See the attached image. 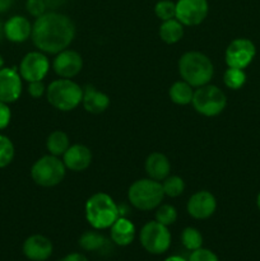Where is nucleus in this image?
Here are the masks:
<instances>
[{
  "label": "nucleus",
  "mask_w": 260,
  "mask_h": 261,
  "mask_svg": "<svg viewBox=\"0 0 260 261\" xmlns=\"http://www.w3.org/2000/svg\"><path fill=\"white\" fill-rule=\"evenodd\" d=\"M60 261H89L86 255L79 254V252H71V254L65 255Z\"/></svg>",
  "instance_id": "obj_35"
},
{
  "label": "nucleus",
  "mask_w": 260,
  "mask_h": 261,
  "mask_svg": "<svg viewBox=\"0 0 260 261\" xmlns=\"http://www.w3.org/2000/svg\"><path fill=\"white\" fill-rule=\"evenodd\" d=\"M28 93L33 98H40L46 93V87L42 81H35L28 83Z\"/></svg>",
  "instance_id": "obj_33"
},
{
  "label": "nucleus",
  "mask_w": 260,
  "mask_h": 261,
  "mask_svg": "<svg viewBox=\"0 0 260 261\" xmlns=\"http://www.w3.org/2000/svg\"><path fill=\"white\" fill-rule=\"evenodd\" d=\"M186 209L189 216L193 217L194 219H208L216 212L217 200L213 194L209 191H196L189 199Z\"/></svg>",
  "instance_id": "obj_14"
},
{
  "label": "nucleus",
  "mask_w": 260,
  "mask_h": 261,
  "mask_svg": "<svg viewBox=\"0 0 260 261\" xmlns=\"http://www.w3.org/2000/svg\"><path fill=\"white\" fill-rule=\"evenodd\" d=\"M256 55V48L252 41L247 38H236L226 48L224 60L228 68L245 69L251 64Z\"/></svg>",
  "instance_id": "obj_9"
},
{
  "label": "nucleus",
  "mask_w": 260,
  "mask_h": 261,
  "mask_svg": "<svg viewBox=\"0 0 260 261\" xmlns=\"http://www.w3.org/2000/svg\"><path fill=\"white\" fill-rule=\"evenodd\" d=\"M66 167L63 160L53 154L43 155L33 163L31 177L33 182L42 188H54L65 177Z\"/></svg>",
  "instance_id": "obj_6"
},
{
  "label": "nucleus",
  "mask_w": 260,
  "mask_h": 261,
  "mask_svg": "<svg viewBox=\"0 0 260 261\" xmlns=\"http://www.w3.org/2000/svg\"><path fill=\"white\" fill-rule=\"evenodd\" d=\"M4 68V59H3V56L0 55V69Z\"/></svg>",
  "instance_id": "obj_39"
},
{
  "label": "nucleus",
  "mask_w": 260,
  "mask_h": 261,
  "mask_svg": "<svg viewBox=\"0 0 260 261\" xmlns=\"http://www.w3.org/2000/svg\"><path fill=\"white\" fill-rule=\"evenodd\" d=\"M63 162L66 170L73 172H82L87 170L92 162V152L83 144H74L68 148L63 154Z\"/></svg>",
  "instance_id": "obj_16"
},
{
  "label": "nucleus",
  "mask_w": 260,
  "mask_h": 261,
  "mask_svg": "<svg viewBox=\"0 0 260 261\" xmlns=\"http://www.w3.org/2000/svg\"><path fill=\"white\" fill-rule=\"evenodd\" d=\"M154 13L162 22L176 18V3L171 0H160L154 5Z\"/></svg>",
  "instance_id": "obj_30"
},
{
  "label": "nucleus",
  "mask_w": 260,
  "mask_h": 261,
  "mask_svg": "<svg viewBox=\"0 0 260 261\" xmlns=\"http://www.w3.org/2000/svg\"><path fill=\"white\" fill-rule=\"evenodd\" d=\"M135 226L132 221L124 217H119L110 227V237L111 241L117 246H127L135 239Z\"/></svg>",
  "instance_id": "obj_19"
},
{
  "label": "nucleus",
  "mask_w": 260,
  "mask_h": 261,
  "mask_svg": "<svg viewBox=\"0 0 260 261\" xmlns=\"http://www.w3.org/2000/svg\"><path fill=\"white\" fill-rule=\"evenodd\" d=\"M165 261H188V260H185L184 257H181V256H177V255H173V256L167 257Z\"/></svg>",
  "instance_id": "obj_37"
},
{
  "label": "nucleus",
  "mask_w": 260,
  "mask_h": 261,
  "mask_svg": "<svg viewBox=\"0 0 260 261\" xmlns=\"http://www.w3.org/2000/svg\"><path fill=\"white\" fill-rule=\"evenodd\" d=\"M25 9H27L28 14L38 18L45 14L46 9H47V4H46V0H27L25 2Z\"/></svg>",
  "instance_id": "obj_31"
},
{
  "label": "nucleus",
  "mask_w": 260,
  "mask_h": 261,
  "mask_svg": "<svg viewBox=\"0 0 260 261\" xmlns=\"http://www.w3.org/2000/svg\"><path fill=\"white\" fill-rule=\"evenodd\" d=\"M223 83L229 89H240L246 83V74L244 69L228 68L223 74Z\"/></svg>",
  "instance_id": "obj_26"
},
{
  "label": "nucleus",
  "mask_w": 260,
  "mask_h": 261,
  "mask_svg": "<svg viewBox=\"0 0 260 261\" xmlns=\"http://www.w3.org/2000/svg\"><path fill=\"white\" fill-rule=\"evenodd\" d=\"M86 219L94 229H106L120 217L119 206L106 193H96L87 200Z\"/></svg>",
  "instance_id": "obj_3"
},
{
  "label": "nucleus",
  "mask_w": 260,
  "mask_h": 261,
  "mask_svg": "<svg viewBox=\"0 0 260 261\" xmlns=\"http://www.w3.org/2000/svg\"><path fill=\"white\" fill-rule=\"evenodd\" d=\"M178 73L183 81L190 84L193 88H198L211 82L214 74L213 63L205 54L189 51L178 60Z\"/></svg>",
  "instance_id": "obj_2"
},
{
  "label": "nucleus",
  "mask_w": 260,
  "mask_h": 261,
  "mask_svg": "<svg viewBox=\"0 0 260 261\" xmlns=\"http://www.w3.org/2000/svg\"><path fill=\"white\" fill-rule=\"evenodd\" d=\"M209 4L206 0H178L176 3V19L184 25H198L206 18Z\"/></svg>",
  "instance_id": "obj_11"
},
{
  "label": "nucleus",
  "mask_w": 260,
  "mask_h": 261,
  "mask_svg": "<svg viewBox=\"0 0 260 261\" xmlns=\"http://www.w3.org/2000/svg\"><path fill=\"white\" fill-rule=\"evenodd\" d=\"M14 4V0H0V14L7 13Z\"/></svg>",
  "instance_id": "obj_36"
},
{
  "label": "nucleus",
  "mask_w": 260,
  "mask_h": 261,
  "mask_svg": "<svg viewBox=\"0 0 260 261\" xmlns=\"http://www.w3.org/2000/svg\"><path fill=\"white\" fill-rule=\"evenodd\" d=\"M23 254L31 261H46L53 255V242L43 234H32L23 242Z\"/></svg>",
  "instance_id": "obj_15"
},
{
  "label": "nucleus",
  "mask_w": 260,
  "mask_h": 261,
  "mask_svg": "<svg viewBox=\"0 0 260 261\" xmlns=\"http://www.w3.org/2000/svg\"><path fill=\"white\" fill-rule=\"evenodd\" d=\"M181 242L185 249L195 251V250L200 249L203 245V236L199 229L194 228V227H186L181 233Z\"/></svg>",
  "instance_id": "obj_27"
},
{
  "label": "nucleus",
  "mask_w": 260,
  "mask_h": 261,
  "mask_svg": "<svg viewBox=\"0 0 260 261\" xmlns=\"http://www.w3.org/2000/svg\"><path fill=\"white\" fill-rule=\"evenodd\" d=\"M191 105L198 114L213 117L222 114L226 109L227 97L219 87L208 83L205 86L198 87L194 91Z\"/></svg>",
  "instance_id": "obj_7"
},
{
  "label": "nucleus",
  "mask_w": 260,
  "mask_h": 261,
  "mask_svg": "<svg viewBox=\"0 0 260 261\" xmlns=\"http://www.w3.org/2000/svg\"><path fill=\"white\" fill-rule=\"evenodd\" d=\"M22 76L15 68L0 69V101L13 103L22 94Z\"/></svg>",
  "instance_id": "obj_13"
},
{
  "label": "nucleus",
  "mask_w": 260,
  "mask_h": 261,
  "mask_svg": "<svg viewBox=\"0 0 260 261\" xmlns=\"http://www.w3.org/2000/svg\"><path fill=\"white\" fill-rule=\"evenodd\" d=\"M70 147V140L66 133L61 130H54L46 139V148L48 153L56 157H60Z\"/></svg>",
  "instance_id": "obj_23"
},
{
  "label": "nucleus",
  "mask_w": 260,
  "mask_h": 261,
  "mask_svg": "<svg viewBox=\"0 0 260 261\" xmlns=\"http://www.w3.org/2000/svg\"><path fill=\"white\" fill-rule=\"evenodd\" d=\"M3 38H5V36H4V23H3L2 19H0V42H2Z\"/></svg>",
  "instance_id": "obj_38"
},
{
  "label": "nucleus",
  "mask_w": 260,
  "mask_h": 261,
  "mask_svg": "<svg viewBox=\"0 0 260 261\" xmlns=\"http://www.w3.org/2000/svg\"><path fill=\"white\" fill-rule=\"evenodd\" d=\"M32 35V23L23 15H13L4 22V36L8 41L22 43Z\"/></svg>",
  "instance_id": "obj_17"
},
{
  "label": "nucleus",
  "mask_w": 260,
  "mask_h": 261,
  "mask_svg": "<svg viewBox=\"0 0 260 261\" xmlns=\"http://www.w3.org/2000/svg\"><path fill=\"white\" fill-rule=\"evenodd\" d=\"M165 198L162 184L152 178L134 181L127 190V199L134 208L148 212L157 209Z\"/></svg>",
  "instance_id": "obj_5"
},
{
  "label": "nucleus",
  "mask_w": 260,
  "mask_h": 261,
  "mask_svg": "<svg viewBox=\"0 0 260 261\" xmlns=\"http://www.w3.org/2000/svg\"><path fill=\"white\" fill-rule=\"evenodd\" d=\"M176 219H177V211L171 204H161L155 209V221L160 222L163 226H171L175 223Z\"/></svg>",
  "instance_id": "obj_29"
},
{
  "label": "nucleus",
  "mask_w": 260,
  "mask_h": 261,
  "mask_svg": "<svg viewBox=\"0 0 260 261\" xmlns=\"http://www.w3.org/2000/svg\"><path fill=\"white\" fill-rule=\"evenodd\" d=\"M139 240L143 249L153 255L165 254L171 246V233L168 227L157 221H150L142 227Z\"/></svg>",
  "instance_id": "obj_8"
},
{
  "label": "nucleus",
  "mask_w": 260,
  "mask_h": 261,
  "mask_svg": "<svg viewBox=\"0 0 260 261\" xmlns=\"http://www.w3.org/2000/svg\"><path fill=\"white\" fill-rule=\"evenodd\" d=\"M161 184H162L165 196H168V198H177L185 190V182L180 176H167Z\"/></svg>",
  "instance_id": "obj_25"
},
{
  "label": "nucleus",
  "mask_w": 260,
  "mask_h": 261,
  "mask_svg": "<svg viewBox=\"0 0 260 261\" xmlns=\"http://www.w3.org/2000/svg\"><path fill=\"white\" fill-rule=\"evenodd\" d=\"M171 165L168 158L163 153L154 152L150 153L145 160V172L148 177L155 181H163L167 176H170Z\"/></svg>",
  "instance_id": "obj_20"
},
{
  "label": "nucleus",
  "mask_w": 260,
  "mask_h": 261,
  "mask_svg": "<svg viewBox=\"0 0 260 261\" xmlns=\"http://www.w3.org/2000/svg\"><path fill=\"white\" fill-rule=\"evenodd\" d=\"M188 261H219V259L213 251L200 247V249L191 252L190 257H189Z\"/></svg>",
  "instance_id": "obj_32"
},
{
  "label": "nucleus",
  "mask_w": 260,
  "mask_h": 261,
  "mask_svg": "<svg viewBox=\"0 0 260 261\" xmlns=\"http://www.w3.org/2000/svg\"><path fill=\"white\" fill-rule=\"evenodd\" d=\"M78 242H79V246H81L84 251H89V252L102 251V250L107 246V244H109L106 237L96 231L84 232V233L79 237Z\"/></svg>",
  "instance_id": "obj_24"
},
{
  "label": "nucleus",
  "mask_w": 260,
  "mask_h": 261,
  "mask_svg": "<svg viewBox=\"0 0 260 261\" xmlns=\"http://www.w3.org/2000/svg\"><path fill=\"white\" fill-rule=\"evenodd\" d=\"M75 24L68 15L58 12H46L36 18L31 38L33 45L43 54L56 55L65 50L75 37Z\"/></svg>",
  "instance_id": "obj_1"
},
{
  "label": "nucleus",
  "mask_w": 260,
  "mask_h": 261,
  "mask_svg": "<svg viewBox=\"0 0 260 261\" xmlns=\"http://www.w3.org/2000/svg\"><path fill=\"white\" fill-rule=\"evenodd\" d=\"M256 205H257V208H259V211H260V193H259V195H257V198H256Z\"/></svg>",
  "instance_id": "obj_40"
},
{
  "label": "nucleus",
  "mask_w": 260,
  "mask_h": 261,
  "mask_svg": "<svg viewBox=\"0 0 260 261\" xmlns=\"http://www.w3.org/2000/svg\"><path fill=\"white\" fill-rule=\"evenodd\" d=\"M15 155L14 144L4 134H0V168H4L13 162Z\"/></svg>",
  "instance_id": "obj_28"
},
{
  "label": "nucleus",
  "mask_w": 260,
  "mask_h": 261,
  "mask_svg": "<svg viewBox=\"0 0 260 261\" xmlns=\"http://www.w3.org/2000/svg\"><path fill=\"white\" fill-rule=\"evenodd\" d=\"M82 105H83L84 110L88 111L89 114H102L109 109L110 98L106 93L98 91L96 87L87 86L83 89Z\"/></svg>",
  "instance_id": "obj_18"
},
{
  "label": "nucleus",
  "mask_w": 260,
  "mask_h": 261,
  "mask_svg": "<svg viewBox=\"0 0 260 261\" xmlns=\"http://www.w3.org/2000/svg\"><path fill=\"white\" fill-rule=\"evenodd\" d=\"M184 36V24L176 18L162 22L160 25V37L168 45L178 42Z\"/></svg>",
  "instance_id": "obj_21"
},
{
  "label": "nucleus",
  "mask_w": 260,
  "mask_h": 261,
  "mask_svg": "<svg viewBox=\"0 0 260 261\" xmlns=\"http://www.w3.org/2000/svg\"><path fill=\"white\" fill-rule=\"evenodd\" d=\"M83 68V59L75 50H65L56 54L53 61V69L60 78L71 79L78 75Z\"/></svg>",
  "instance_id": "obj_12"
},
{
  "label": "nucleus",
  "mask_w": 260,
  "mask_h": 261,
  "mask_svg": "<svg viewBox=\"0 0 260 261\" xmlns=\"http://www.w3.org/2000/svg\"><path fill=\"white\" fill-rule=\"evenodd\" d=\"M10 120H12V111L9 105L0 101V130L5 129L10 124Z\"/></svg>",
  "instance_id": "obj_34"
},
{
  "label": "nucleus",
  "mask_w": 260,
  "mask_h": 261,
  "mask_svg": "<svg viewBox=\"0 0 260 261\" xmlns=\"http://www.w3.org/2000/svg\"><path fill=\"white\" fill-rule=\"evenodd\" d=\"M46 98L54 109L68 112L82 103L83 88L71 79H56L46 88Z\"/></svg>",
  "instance_id": "obj_4"
},
{
  "label": "nucleus",
  "mask_w": 260,
  "mask_h": 261,
  "mask_svg": "<svg viewBox=\"0 0 260 261\" xmlns=\"http://www.w3.org/2000/svg\"><path fill=\"white\" fill-rule=\"evenodd\" d=\"M168 94H170V98L173 103L186 106L193 101L194 88L185 81H178L170 87Z\"/></svg>",
  "instance_id": "obj_22"
},
{
  "label": "nucleus",
  "mask_w": 260,
  "mask_h": 261,
  "mask_svg": "<svg viewBox=\"0 0 260 261\" xmlns=\"http://www.w3.org/2000/svg\"><path fill=\"white\" fill-rule=\"evenodd\" d=\"M48 69H50V61L47 56L42 51L38 50L31 51L23 56L18 71L22 79L30 83V82L42 81L47 75Z\"/></svg>",
  "instance_id": "obj_10"
}]
</instances>
